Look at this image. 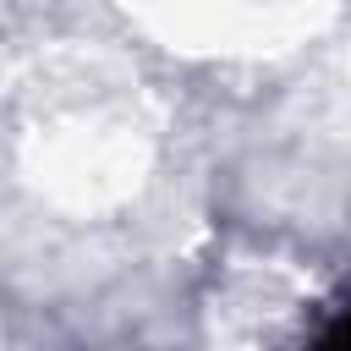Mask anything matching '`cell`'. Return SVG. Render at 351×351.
Segmentation results:
<instances>
[{
	"mask_svg": "<svg viewBox=\"0 0 351 351\" xmlns=\"http://www.w3.org/2000/svg\"><path fill=\"white\" fill-rule=\"evenodd\" d=\"M307 351H351V307H346V313H335V318L324 324V335H318Z\"/></svg>",
	"mask_w": 351,
	"mask_h": 351,
	"instance_id": "cell-1",
	"label": "cell"
}]
</instances>
